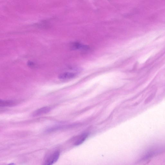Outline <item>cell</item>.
Masks as SVG:
<instances>
[{"mask_svg": "<svg viewBox=\"0 0 165 165\" xmlns=\"http://www.w3.org/2000/svg\"><path fill=\"white\" fill-rule=\"evenodd\" d=\"M88 136V134L87 133H84L81 135L77 141L75 142V145L78 146L82 144L86 139Z\"/></svg>", "mask_w": 165, "mask_h": 165, "instance_id": "277c9868", "label": "cell"}, {"mask_svg": "<svg viewBox=\"0 0 165 165\" xmlns=\"http://www.w3.org/2000/svg\"><path fill=\"white\" fill-rule=\"evenodd\" d=\"M8 165H15V164L14 163H11V164H9Z\"/></svg>", "mask_w": 165, "mask_h": 165, "instance_id": "52a82bcc", "label": "cell"}, {"mask_svg": "<svg viewBox=\"0 0 165 165\" xmlns=\"http://www.w3.org/2000/svg\"><path fill=\"white\" fill-rule=\"evenodd\" d=\"M15 102L11 100H1L0 106L2 107H9L13 106L15 105Z\"/></svg>", "mask_w": 165, "mask_h": 165, "instance_id": "5b68a950", "label": "cell"}, {"mask_svg": "<svg viewBox=\"0 0 165 165\" xmlns=\"http://www.w3.org/2000/svg\"><path fill=\"white\" fill-rule=\"evenodd\" d=\"M77 75L76 73L71 72H65L60 74L59 78L61 80H67L73 79Z\"/></svg>", "mask_w": 165, "mask_h": 165, "instance_id": "3957f363", "label": "cell"}, {"mask_svg": "<svg viewBox=\"0 0 165 165\" xmlns=\"http://www.w3.org/2000/svg\"><path fill=\"white\" fill-rule=\"evenodd\" d=\"M51 108L49 106H45L36 110L31 114L32 117H37L48 113L51 110Z\"/></svg>", "mask_w": 165, "mask_h": 165, "instance_id": "7a4b0ae2", "label": "cell"}, {"mask_svg": "<svg viewBox=\"0 0 165 165\" xmlns=\"http://www.w3.org/2000/svg\"><path fill=\"white\" fill-rule=\"evenodd\" d=\"M72 48L74 49H79L85 48L86 47L79 43H74L72 45Z\"/></svg>", "mask_w": 165, "mask_h": 165, "instance_id": "8992f818", "label": "cell"}, {"mask_svg": "<svg viewBox=\"0 0 165 165\" xmlns=\"http://www.w3.org/2000/svg\"><path fill=\"white\" fill-rule=\"evenodd\" d=\"M60 152H55L50 156L45 162L43 165H53L58 160L60 156Z\"/></svg>", "mask_w": 165, "mask_h": 165, "instance_id": "6da1fadb", "label": "cell"}]
</instances>
